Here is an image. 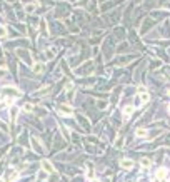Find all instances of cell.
Wrapping results in <instances>:
<instances>
[{"instance_id": "cell-11", "label": "cell", "mask_w": 170, "mask_h": 182, "mask_svg": "<svg viewBox=\"0 0 170 182\" xmlns=\"http://www.w3.org/2000/svg\"><path fill=\"white\" fill-rule=\"evenodd\" d=\"M2 107H5V105H7V107H12V104H14V99H10V97H3V99H2Z\"/></svg>"}, {"instance_id": "cell-5", "label": "cell", "mask_w": 170, "mask_h": 182, "mask_svg": "<svg viewBox=\"0 0 170 182\" xmlns=\"http://www.w3.org/2000/svg\"><path fill=\"white\" fill-rule=\"evenodd\" d=\"M120 167L130 170V169L134 167V161H130V159H122V161H120Z\"/></svg>"}, {"instance_id": "cell-21", "label": "cell", "mask_w": 170, "mask_h": 182, "mask_svg": "<svg viewBox=\"0 0 170 182\" xmlns=\"http://www.w3.org/2000/svg\"><path fill=\"white\" fill-rule=\"evenodd\" d=\"M169 112H170V104H169Z\"/></svg>"}, {"instance_id": "cell-18", "label": "cell", "mask_w": 170, "mask_h": 182, "mask_svg": "<svg viewBox=\"0 0 170 182\" xmlns=\"http://www.w3.org/2000/svg\"><path fill=\"white\" fill-rule=\"evenodd\" d=\"M3 182H12V181H10V179H5V177H3Z\"/></svg>"}, {"instance_id": "cell-12", "label": "cell", "mask_w": 170, "mask_h": 182, "mask_svg": "<svg viewBox=\"0 0 170 182\" xmlns=\"http://www.w3.org/2000/svg\"><path fill=\"white\" fill-rule=\"evenodd\" d=\"M150 164H152V162H150V159H147V157H142V159H140V165H142L143 169H149Z\"/></svg>"}, {"instance_id": "cell-22", "label": "cell", "mask_w": 170, "mask_h": 182, "mask_svg": "<svg viewBox=\"0 0 170 182\" xmlns=\"http://www.w3.org/2000/svg\"><path fill=\"white\" fill-rule=\"evenodd\" d=\"M169 182H170V181H169Z\"/></svg>"}, {"instance_id": "cell-4", "label": "cell", "mask_w": 170, "mask_h": 182, "mask_svg": "<svg viewBox=\"0 0 170 182\" xmlns=\"http://www.w3.org/2000/svg\"><path fill=\"white\" fill-rule=\"evenodd\" d=\"M122 112H123V119H125V120H129L130 117H132V112H134V105H132V104L125 105Z\"/></svg>"}, {"instance_id": "cell-15", "label": "cell", "mask_w": 170, "mask_h": 182, "mask_svg": "<svg viewBox=\"0 0 170 182\" xmlns=\"http://www.w3.org/2000/svg\"><path fill=\"white\" fill-rule=\"evenodd\" d=\"M23 110H25V112H32V110H34V105H32V104H25V105H23Z\"/></svg>"}, {"instance_id": "cell-14", "label": "cell", "mask_w": 170, "mask_h": 182, "mask_svg": "<svg viewBox=\"0 0 170 182\" xmlns=\"http://www.w3.org/2000/svg\"><path fill=\"white\" fill-rule=\"evenodd\" d=\"M37 179H39V181H43V179H47V172H45V170L42 169L40 172L37 174Z\"/></svg>"}, {"instance_id": "cell-2", "label": "cell", "mask_w": 170, "mask_h": 182, "mask_svg": "<svg viewBox=\"0 0 170 182\" xmlns=\"http://www.w3.org/2000/svg\"><path fill=\"white\" fill-rule=\"evenodd\" d=\"M59 112H60L62 115L68 117V115H72V114H74V109L70 107V105H67V104H62L60 107H59Z\"/></svg>"}, {"instance_id": "cell-10", "label": "cell", "mask_w": 170, "mask_h": 182, "mask_svg": "<svg viewBox=\"0 0 170 182\" xmlns=\"http://www.w3.org/2000/svg\"><path fill=\"white\" fill-rule=\"evenodd\" d=\"M85 175H87V179H90V181H92V179H95V177H94V167H92V164H89Z\"/></svg>"}, {"instance_id": "cell-16", "label": "cell", "mask_w": 170, "mask_h": 182, "mask_svg": "<svg viewBox=\"0 0 170 182\" xmlns=\"http://www.w3.org/2000/svg\"><path fill=\"white\" fill-rule=\"evenodd\" d=\"M65 90H67L68 94H72V90H74V84H67V85H65Z\"/></svg>"}, {"instance_id": "cell-3", "label": "cell", "mask_w": 170, "mask_h": 182, "mask_svg": "<svg viewBox=\"0 0 170 182\" xmlns=\"http://www.w3.org/2000/svg\"><path fill=\"white\" fill-rule=\"evenodd\" d=\"M40 165H42V169H43V170H45L47 174H54V172H55L54 165H52V164H50L48 161H45V159H43V161L40 162Z\"/></svg>"}, {"instance_id": "cell-7", "label": "cell", "mask_w": 170, "mask_h": 182, "mask_svg": "<svg viewBox=\"0 0 170 182\" xmlns=\"http://www.w3.org/2000/svg\"><path fill=\"white\" fill-rule=\"evenodd\" d=\"M43 64H42V62H35L34 64V67H32V70H34V74H42V72H43Z\"/></svg>"}, {"instance_id": "cell-19", "label": "cell", "mask_w": 170, "mask_h": 182, "mask_svg": "<svg viewBox=\"0 0 170 182\" xmlns=\"http://www.w3.org/2000/svg\"><path fill=\"white\" fill-rule=\"evenodd\" d=\"M90 182H100V181H98V179H92Z\"/></svg>"}, {"instance_id": "cell-1", "label": "cell", "mask_w": 170, "mask_h": 182, "mask_svg": "<svg viewBox=\"0 0 170 182\" xmlns=\"http://www.w3.org/2000/svg\"><path fill=\"white\" fill-rule=\"evenodd\" d=\"M135 100L138 102V104H142V105H145L147 102L150 100V95H149V92H138V95L135 97Z\"/></svg>"}, {"instance_id": "cell-13", "label": "cell", "mask_w": 170, "mask_h": 182, "mask_svg": "<svg viewBox=\"0 0 170 182\" xmlns=\"http://www.w3.org/2000/svg\"><path fill=\"white\" fill-rule=\"evenodd\" d=\"M17 114H19V109H17V107H12V110H10V119H12V122H15V119H17Z\"/></svg>"}, {"instance_id": "cell-8", "label": "cell", "mask_w": 170, "mask_h": 182, "mask_svg": "<svg viewBox=\"0 0 170 182\" xmlns=\"http://www.w3.org/2000/svg\"><path fill=\"white\" fill-rule=\"evenodd\" d=\"M135 135H137V137H140V139H145V137L149 135V132H147V129H145V127H138L135 130Z\"/></svg>"}, {"instance_id": "cell-17", "label": "cell", "mask_w": 170, "mask_h": 182, "mask_svg": "<svg viewBox=\"0 0 170 182\" xmlns=\"http://www.w3.org/2000/svg\"><path fill=\"white\" fill-rule=\"evenodd\" d=\"M54 55H55V50H54V48H50V50L47 52V57H48V59H52Z\"/></svg>"}, {"instance_id": "cell-6", "label": "cell", "mask_w": 170, "mask_h": 182, "mask_svg": "<svg viewBox=\"0 0 170 182\" xmlns=\"http://www.w3.org/2000/svg\"><path fill=\"white\" fill-rule=\"evenodd\" d=\"M165 177H167V169H165V167H160V169L155 172V179H157V181H162V179H165Z\"/></svg>"}, {"instance_id": "cell-9", "label": "cell", "mask_w": 170, "mask_h": 182, "mask_svg": "<svg viewBox=\"0 0 170 182\" xmlns=\"http://www.w3.org/2000/svg\"><path fill=\"white\" fill-rule=\"evenodd\" d=\"M37 7H39V2H34V3L30 2V3H27V5H25V12L32 14V12H34V10H35Z\"/></svg>"}, {"instance_id": "cell-20", "label": "cell", "mask_w": 170, "mask_h": 182, "mask_svg": "<svg viewBox=\"0 0 170 182\" xmlns=\"http://www.w3.org/2000/svg\"><path fill=\"white\" fill-rule=\"evenodd\" d=\"M167 95H170V89H167Z\"/></svg>"}]
</instances>
